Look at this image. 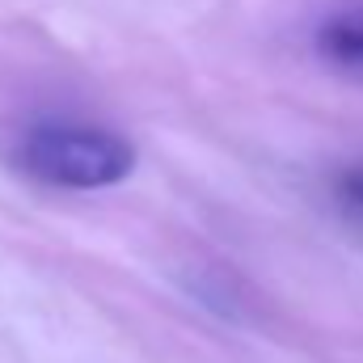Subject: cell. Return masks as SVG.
Returning <instances> with one entry per match:
<instances>
[{
    "instance_id": "1",
    "label": "cell",
    "mask_w": 363,
    "mask_h": 363,
    "mask_svg": "<svg viewBox=\"0 0 363 363\" xmlns=\"http://www.w3.org/2000/svg\"><path fill=\"white\" fill-rule=\"evenodd\" d=\"M13 165L43 186L106 190L135 174V144L89 123H34L13 140Z\"/></svg>"
},
{
    "instance_id": "2",
    "label": "cell",
    "mask_w": 363,
    "mask_h": 363,
    "mask_svg": "<svg viewBox=\"0 0 363 363\" xmlns=\"http://www.w3.org/2000/svg\"><path fill=\"white\" fill-rule=\"evenodd\" d=\"M317 51H321L330 64H338V68L363 77V9H351V13L330 17V21L317 30Z\"/></svg>"
},
{
    "instance_id": "3",
    "label": "cell",
    "mask_w": 363,
    "mask_h": 363,
    "mask_svg": "<svg viewBox=\"0 0 363 363\" xmlns=\"http://www.w3.org/2000/svg\"><path fill=\"white\" fill-rule=\"evenodd\" d=\"M334 203L338 211L351 220V224H363V165H347L334 174Z\"/></svg>"
}]
</instances>
